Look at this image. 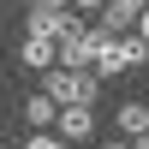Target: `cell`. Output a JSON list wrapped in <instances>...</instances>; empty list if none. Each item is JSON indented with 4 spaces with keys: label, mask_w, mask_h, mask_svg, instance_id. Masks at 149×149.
Wrapping results in <instances>:
<instances>
[{
    "label": "cell",
    "mask_w": 149,
    "mask_h": 149,
    "mask_svg": "<svg viewBox=\"0 0 149 149\" xmlns=\"http://www.w3.org/2000/svg\"><path fill=\"white\" fill-rule=\"evenodd\" d=\"M95 90H102V84H95L90 72H66V66L42 72V95L54 107H95Z\"/></svg>",
    "instance_id": "1"
},
{
    "label": "cell",
    "mask_w": 149,
    "mask_h": 149,
    "mask_svg": "<svg viewBox=\"0 0 149 149\" xmlns=\"http://www.w3.org/2000/svg\"><path fill=\"white\" fill-rule=\"evenodd\" d=\"M95 48H102V30L84 24V30H72L54 54H60V66H66V72H90V66H95Z\"/></svg>",
    "instance_id": "2"
},
{
    "label": "cell",
    "mask_w": 149,
    "mask_h": 149,
    "mask_svg": "<svg viewBox=\"0 0 149 149\" xmlns=\"http://www.w3.org/2000/svg\"><path fill=\"white\" fill-rule=\"evenodd\" d=\"M149 6V0H107L102 12H95V24L90 30H102V36H131V24H137V12Z\"/></svg>",
    "instance_id": "3"
},
{
    "label": "cell",
    "mask_w": 149,
    "mask_h": 149,
    "mask_svg": "<svg viewBox=\"0 0 149 149\" xmlns=\"http://www.w3.org/2000/svg\"><path fill=\"white\" fill-rule=\"evenodd\" d=\"M54 125H60V143L66 149H84V137L95 131V107H60Z\"/></svg>",
    "instance_id": "4"
},
{
    "label": "cell",
    "mask_w": 149,
    "mask_h": 149,
    "mask_svg": "<svg viewBox=\"0 0 149 149\" xmlns=\"http://www.w3.org/2000/svg\"><path fill=\"white\" fill-rule=\"evenodd\" d=\"M54 48H60V42H48V36H30V30H24L18 60H24L30 72H54V66H60V54H54Z\"/></svg>",
    "instance_id": "5"
},
{
    "label": "cell",
    "mask_w": 149,
    "mask_h": 149,
    "mask_svg": "<svg viewBox=\"0 0 149 149\" xmlns=\"http://www.w3.org/2000/svg\"><path fill=\"white\" fill-rule=\"evenodd\" d=\"M113 125H119V137H143L149 131V102H119L113 107Z\"/></svg>",
    "instance_id": "6"
},
{
    "label": "cell",
    "mask_w": 149,
    "mask_h": 149,
    "mask_svg": "<svg viewBox=\"0 0 149 149\" xmlns=\"http://www.w3.org/2000/svg\"><path fill=\"white\" fill-rule=\"evenodd\" d=\"M54 113H60V107H54V102H48V95H42V90H36V95H30V102H24V125H30V131H42V125H54Z\"/></svg>",
    "instance_id": "7"
},
{
    "label": "cell",
    "mask_w": 149,
    "mask_h": 149,
    "mask_svg": "<svg viewBox=\"0 0 149 149\" xmlns=\"http://www.w3.org/2000/svg\"><path fill=\"white\" fill-rule=\"evenodd\" d=\"M119 60H125V66H143V60H149V48L137 42V36H119Z\"/></svg>",
    "instance_id": "8"
},
{
    "label": "cell",
    "mask_w": 149,
    "mask_h": 149,
    "mask_svg": "<svg viewBox=\"0 0 149 149\" xmlns=\"http://www.w3.org/2000/svg\"><path fill=\"white\" fill-rule=\"evenodd\" d=\"M24 149H66L60 137H48V131H30V137H24Z\"/></svg>",
    "instance_id": "9"
},
{
    "label": "cell",
    "mask_w": 149,
    "mask_h": 149,
    "mask_svg": "<svg viewBox=\"0 0 149 149\" xmlns=\"http://www.w3.org/2000/svg\"><path fill=\"white\" fill-rule=\"evenodd\" d=\"M131 36H137V42H143V48H149V6H143V12H137V30H131Z\"/></svg>",
    "instance_id": "10"
},
{
    "label": "cell",
    "mask_w": 149,
    "mask_h": 149,
    "mask_svg": "<svg viewBox=\"0 0 149 149\" xmlns=\"http://www.w3.org/2000/svg\"><path fill=\"white\" fill-rule=\"evenodd\" d=\"M66 6H72V12H102L107 0H66Z\"/></svg>",
    "instance_id": "11"
},
{
    "label": "cell",
    "mask_w": 149,
    "mask_h": 149,
    "mask_svg": "<svg viewBox=\"0 0 149 149\" xmlns=\"http://www.w3.org/2000/svg\"><path fill=\"white\" fill-rule=\"evenodd\" d=\"M30 12H66V0H30Z\"/></svg>",
    "instance_id": "12"
},
{
    "label": "cell",
    "mask_w": 149,
    "mask_h": 149,
    "mask_svg": "<svg viewBox=\"0 0 149 149\" xmlns=\"http://www.w3.org/2000/svg\"><path fill=\"white\" fill-rule=\"evenodd\" d=\"M131 149H149V131H143V137H131Z\"/></svg>",
    "instance_id": "13"
},
{
    "label": "cell",
    "mask_w": 149,
    "mask_h": 149,
    "mask_svg": "<svg viewBox=\"0 0 149 149\" xmlns=\"http://www.w3.org/2000/svg\"><path fill=\"white\" fill-rule=\"evenodd\" d=\"M107 149H131V143H125V137H119V143H107Z\"/></svg>",
    "instance_id": "14"
}]
</instances>
